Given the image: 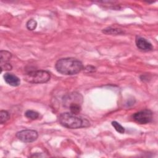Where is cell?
<instances>
[{
	"mask_svg": "<svg viewBox=\"0 0 158 158\" xmlns=\"http://www.w3.org/2000/svg\"><path fill=\"white\" fill-rule=\"evenodd\" d=\"M55 67L59 73L66 75H75L84 68L81 61L73 57L59 59L56 63Z\"/></svg>",
	"mask_w": 158,
	"mask_h": 158,
	"instance_id": "cell-1",
	"label": "cell"
},
{
	"mask_svg": "<svg viewBox=\"0 0 158 158\" xmlns=\"http://www.w3.org/2000/svg\"><path fill=\"white\" fill-rule=\"evenodd\" d=\"M58 120L63 127L70 129L86 128L90 125V123L87 119L77 117L75 115L69 112L60 114Z\"/></svg>",
	"mask_w": 158,
	"mask_h": 158,
	"instance_id": "cell-2",
	"label": "cell"
},
{
	"mask_svg": "<svg viewBox=\"0 0 158 158\" xmlns=\"http://www.w3.org/2000/svg\"><path fill=\"white\" fill-rule=\"evenodd\" d=\"M50 73L46 70H33L24 75V80L30 83H44L50 80Z\"/></svg>",
	"mask_w": 158,
	"mask_h": 158,
	"instance_id": "cell-3",
	"label": "cell"
},
{
	"mask_svg": "<svg viewBox=\"0 0 158 158\" xmlns=\"http://www.w3.org/2000/svg\"><path fill=\"white\" fill-rule=\"evenodd\" d=\"M133 119L139 124H147L152 121V112L148 109H144L133 114Z\"/></svg>",
	"mask_w": 158,
	"mask_h": 158,
	"instance_id": "cell-4",
	"label": "cell"
},
{
	"mask_svg": "<svg viewBox=\"0 0 158 158\" xmlns=\"http://www.w3.org/2000/svg\"><path fill=\"white\" fill-rule=\"evenodd\" d=\"M17 138L23 143H31L36 140L38 136V132L34 130H23L18 131Z\"/></svg>",
	"mask_w": 158,
	"mask_h": 158,
	"instance_id": "cell-5",
	"label": "cell"
},
{
	"mask_svg": "<svg viewBox=\"0 0 158 158\" xmlns=\"http://www.w3.org/2000/svg\"><path fill=\"white\" fill-rule=\"evenodd\" d=\"M135 43L137 48L141 51H149L152 50L153 46L152 44L148 41L146 39L140 37L136 36L135 40Z\"/></svg>",
	"mask_w": 158,
	"mask_h": 158,
	"instance_id": "cell-6",
	"label": "cell"
},
{
	"mask_svg": "<svg viewBox=\"0 0 158 158\" xmlns=\"http://www.w3.org/2000/svg\"><path fill=\"white\" fill-rule=\"evenodd\" d=\"M63 102L66 107L71 103H80L82 102V96L77 93H73L64 97Z\"/></svg>",
	"mask_w": 158,
	"mask_h": 158,
	"instance_id": "cell-7",
	"label": "cell"
},
{
	"mask_svg": "<svg viewBox=\"0 0 158 158\" xmlns=\"http://www.w3.org/2000/svg\"><path fill=\"white\" fill-rule=\"evenodd\" d=\"M3 77L5 81L10 86H18L20 84V80L19 78L12 73H6Z\"/></svg>",
	"mask_w": 158,
	"mask_h": 158,
	"instance_id": "cell-8",
	"label": "cell"
},
{
	"mask_svg": "<svg viewBox=\"0 0 158 158\" xmlns=\"http://www.w3.org/2000/svg\"><path fill=\"white\" fill-rule=\"evenodd\" d=\"M102 32L106 35H118L124 33V31L121 29L112 27H107L106 28L103 29Z\"/></svg>",
	"mask_w": 158,
	"mask_h": 158,
	"instance_id": "cell-9",
	"label": "cell"
},
{
	"mask_svg": "<svg viewBox=\"0 0 158 158\" xmlns=\"http://www.w3.org/2000/svg\"><path fill=\"white\" fill-rule=\"evenodd\" d=\"M68 107L70 110V113L73 115L78 114L81 110L80 103H71L68 106Z\"/></svg>",
	"mask_w": 158,
	"mask_h": 158,
	"instance_id": "cell-10",
	"label": "cell"
},
{
	"mask_svg": "<svg viewBox=\"0 0 158 158\" xmlns=\"http://www.w3.org/2000/svg\"><path fill=\"white\" fill-rule=\"evenodd\" d=\"M12 54L7 51L4 50H1L0 51V59H1V63L4 62H8L10 59L12 57Z\"/></svg>",
	"mask_w": 158,
	"mask_h": 158,
	"instance_id": "cell-11",
	"label": "cell"
},
{
	"mask_svg": "<svg viewBox=\"0 0 158 158\" xmlns=\"http://www.w3.org/2000/svg\"><path fill=\"white\" fill-rule=\"evenodd\" d=\"M25 115L29 119L36 120L39 117V113L32 110H28L25 112Z\"/></svg>",
	"mask_w": 158,
	"mask_h": 158,
	"instance_id": "cell-12",
	"label": "cell"
},
{
	"mask_svg": "<svg viewBox=\"0 0 158 158\" xmlns=\"http://www.w3.org/2000/svg\"><path fill=\"white\" fill-rule=\"evenodd\" d=\"M10 117L9 113L6 110H1L0 112V122L1 124L4 123L6 122Z\"/></svg>",
	"mask_w": 158,
	"mask_h": 158,
	"instance_id": "cell-13",
	"label": "cell"
},
{
	"mask_svg": "<svg viewBox=\"0 0 158 158\" xmlns=\"http://www.w3.org/2000/svg\"><path fill=\"white\" fill-rule=\"evenodd\" d=\"M112 125L113 126V127L115 129V130H116L117 132H118V133H121V134L125 133V130L124 127H122V126L119 123H118L117 122H116V121H113V122H112Z\"/></svg>",
	"mask_w": 158,
	"mask_h": 158,
	"instance_id": "cell-14",
	"label": "cell"
},
{
	"mask_svg": "<svg viewBox=\"0 0 158 158\" xmlns=\"http://www.w3.org/2000/svg\"><path fill=\"white\" fill-rule=\"evenodd\" d=\"M26 26H27V28L28 30H34L36 28V26H37V22L34 19H30L27 22V24H26Z\"/></svg>",
	"mask_w": 158,
	"mask_h": 158,
	"instance_id": "cell-15",
	"label": "cell"
},
{
	"mask_svg": "<svg viewBox=\"0 0 158 158\" xmlns=\"http://www.w3.org/2000/svg\"><path fill=\"white\" fill-rule=\"evenodd\" d=\"M12 67L9 62H4L1 63V72L2 70H10L12 69Z\"/></svg>",
	"mask_w": 158,
	"mask_h": 158,
	"instance_id": "cell-16",
	"label": "cell"
},
{
	"mask_svg": "<svg viewBox=\"0 0 158 158\" xmlns=\"http://www.w3.org/2000/svg\"><path fill=\"white\" fill-rule=\"evenodd\" d=\"M85 70H86L88 72H93L96 70V68L91 65H88L85 68H83Z\"/></svg>",
	"mask_w": 158,
	"mask_h": 158,
	"instance_id": "cell-17",
	"label": "cell"
}]
</instances>
